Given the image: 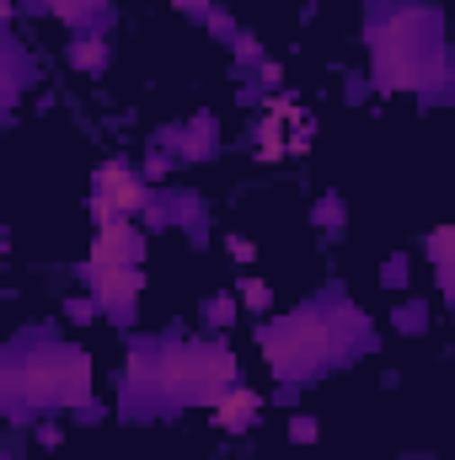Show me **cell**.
Returning <instances> with one entry per match:
<instances>
[{"label": "cell", "instance_id": "1", "mask_svg": "<svg viewBox=\"0 0 455 460\" xmlns=\"http://www.w3.org/2000/svg\"><path fill=\"white\" fill-rule=\"evenodd\" d=\"M246 402H252V396H230V407H220V423H226V429H236V423H246V412H252Z\"/></svg>", "mask_w": 455, "mask_h": 460}]
</instances>
